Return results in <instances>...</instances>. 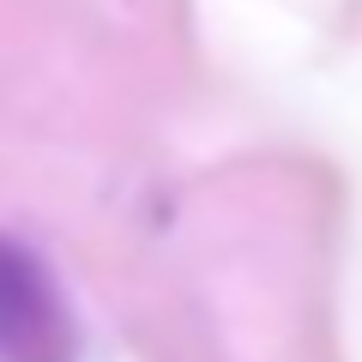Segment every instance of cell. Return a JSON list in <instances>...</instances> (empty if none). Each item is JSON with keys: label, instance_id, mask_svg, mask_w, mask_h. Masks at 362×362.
Wrapping results in <instances>:
<instances>
[{"label": "cell", "instance_id": "obj_1", "mask_svg": "<svg viewBox=\"0 0 362 362\" xmlns=\"http://www.w3.org/2000/svg\"><path fill=\"white\" fill-rule=\"evenodd\" d=\"M0 362H73L66 296L13 235H0Z\"/></svg>", "mask_w": 362, "mask_h": 362}]
</instances>
